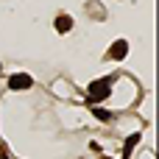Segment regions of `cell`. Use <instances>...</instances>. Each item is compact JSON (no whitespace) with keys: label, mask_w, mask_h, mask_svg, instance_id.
<instances>
[{"label":"cell","mask_w":159,"mask_h":159,"mask_svg":"<svg viewBox=\"0 0 159 159\" xmlns=\"http://www.w3.org/2000/svg\"><path fill=\"white\" fill-rule=\"evenodd\" d=\"M109 92H112V89H109L106 81H92V84H89V98H92V101H103V98H109Z\"/></svg>","instance_id":"obj_1"},{"label":"cell","mask_w":159,"mask_h":159,"mask_svg":"<svg viewBox=\"0 0 159 159\" xmlns=\"http://www.w3.org/2000/svg\"><path fill=\"white\" fill-rule=\"evenodd\" d=\"M31 84H34V78H31V75H25V73H17V75H11V78H8V87H11V89H17V92H20V89H31Z\"/></svg>","instance_id":"obj_2"},{"label":"cell","mask_w":159,"mask_h":159,"mask_svg":"<svg viewBox=\"0 0 159 159\" xmlns=\"http://www.w3.org/2000/svg\"><path fill=\"white\" fill-rule=\"evenodd\" d=\"M109 53H112V59H117V61H120V59H126V53H129L126 39H117V42L112 45V50H109Z\"/></svg>","instance_id":"obj_3"},{"label":"cell","mask_w":159,"mask_h":159,"mask_svg":"<svg viewBox=\"0 0 159 159\" xmlns=\"http://www.w3.org/2000/svg\"><path fill=\"white\" fill-rule=\"evenodd\" d=\"M70 28H73V20H70V17H59V20H56V31H59V34H67Z\"/></svg>","instance_id":"obj_4"},{"label":"cell","mask_w":159,"mask_h":159,"mask_svg":"<svg viewBox=\"0 0 159 159\" xmlns=\"http://www.w3.org/2000/svg\"><path fill=\"white\" fill-rule=\"evenodd\" d=\"M137 143H140V131H137V134H131V137L126 140V148H123V157H129V154L134 151V145H137Z\"/></svg>","instance_id":"obj_5"},{"label":"cell","mask_w":159,"mask_h":159,"mask_svg":"<svg viewBox=\"0 0 159 159\" xmlns=\"http://www.w3.org/2000/svg\"><path fill=\"white\" fill-rule=\"evenodd\" d=\"M92 112H95V117H98V120H112V115H109L106 109H98V106H92Z\"/></svg>","instance_id":"obj_6"}]
</instances>
